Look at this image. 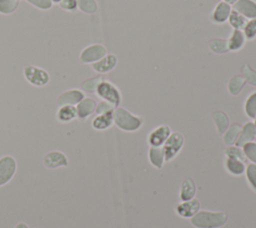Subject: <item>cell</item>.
Returning <instances> with one entry per match:
<instances>
[{
	"label": "cell",
	"instance_id": "obj_19",
	"mask_svg": "<svg viewBox=\"0 0 256 228\" xmlns=\"http://www.w3.org/2000/svg\"><path fill=\"white\" fill-rule=\"evenodd\" d=\"M77 116V110L72 105L61 106L57 112V118L61 122H69Z\"/></svg>",
	"mask_w": 256,
	"mask_h": 228
},
{
	"label": "cell",
	"instance_id": "obj_7",
	"mask_svg": "<svg viewBox=\"0 0 256 228\" xmlns=\"http://www.w3.org/2000/svg\"><path fill=\"white\" fill-rule=\"evenodd\" d=\"M16 171V161L11 156L0 158V186L5 185L14 176Z\"/></svg>",
	"mask_w": 256,
	"mask_h": 228
},
{
	"label": "cell",
	"instance_id": "obj_25",
	"mask_svg": "<svg viewBox=\"0 0 256 228\" xmlns=\"http://www.w3.org/2000/svg\"><path fill=\"white\" fill-rule=\"evenodd\" d=\"M245 78L241 75H235L233 76L229 83H228V90L232 95H237L242 90L243 86L245 85Z\"/></svg>",
	"mask_w": 256,
	"mask_h": 228
},
{
	"label": "cell",
	"instance_id": "obj_15",
	"mask_svg": "<svg viewBox=\"0 0 256 228\" xmlns=\"http://www.w3.org/2000/svg\"><path fill=\"white\" fill-rule=\"evenodd\" d=\"M226 41H227V48L229 51H239L244 47L246 38L242 30L233 29L230 37Z\"/></svg>",
	"mask_w": 256,
	"mask_h": 228
},
{
	"label": "cell",
	"instance_id": "obj_39",
	"mask_svg": "<svg viewBox=\"0 0 256 228\" xmlns=\"http://www.w3.org/2000/svg\"><path fill=\"white\" fill-rule=\"evenodd\" d=\"M115 107L113 105H111L110 103L106 102V101H102L100 102L98 105H96V113L97 114H103V113H106V112H109V111H113Z\"/></svg>",
	"mask_w": 256,
	"mask_h": 228
},
{
	"label": "cell",
	"instance_id": "obj_40",
	"mask_svg": "<svg viewBox=\"0 0 256 228\" xmlns=\"http://www.w3.org/2000/svg\"><path fill=\"white\" fill-rule=\"evenodd\" d=\"M15 228H29L25 223H18L16 226H15Z\"/></svg>",
	"mask_w": 256,
	"mask_h": 228
},
{
	"label": "cell",
	"instance_id": "obj_24",
	"mask_svg": "<svg viewBox=\"0 0 256 228\" xmlns=\"http://www.w3.org/2000/svg\"><path fill=\"white\" fill-rule=\"evenodd\" d=\"M213 119H214V122L216 124V127H217V130L219 133H224L227 129H228V126H229V119L227 117V115L222 112V111H216L214 114H213Z\"/></svg>",
	"mask_w": 256,
	"mask_h": 228
},
{
	"label": "cell",
	"instance_id": "obj_30",
	"mask_svg": "<svg viewBox=\"0 0 256 228\" xmlns=\"http://www.w3.org/2000/svg\"><path fill=\"white\" fill-rule=\"evenodd\" d=\"M246 40L256 39V19H250L242 29Z\"/></svg>",
	"mask_w": 256,
	"mask_h": 228
},
{
	"label": "cell",
	"instance_id": "obj_28",
	"mask_svg": "<svg viewBox=\"0 0 256 228\" xmlns=\"http://www.w3.org/2000/svg\"><path fill=\"white\" fill-rule=\"evenodd\" d=\"M19 6L18 0H0V13L1 14H11Z\"/></svg>",
	"mask_w": 256,
	"mask_h": 228
},
{
	"label": "cell",
	"instance_id": "obj_36",
	"mask_svg": "<svg viewBox=\"0 0 256 228\" xmlns=\"http://www.w3.org/2000/svg\"><path fill=\"white\" fill-rule=\"evenodd\" d=\"M31 5L41 10H48L52 7V0H26Z\"/></svg>",
	"mask_w": 256,
	"mask_h": 228
},
{
	"label": "cell",
	"instance_id": "obj_16",
	"mask_svg": "<svg viewBox=\"0 0 256 228\" xmlns=\"http://www.w3.org/2000/svg\"><path fill=\"white\" fill-rule=\"evenodd\" d=\"M96 109V102L92 98H83L76 107L77 116L81 119H85L90 116Z\"/></svg>",
	"mask_w": 256,
	"mask_h": 228
},
{
	"label": "cell",
	"instance_id": "obj_45",
	"mask_svg": "<svg viewBox=\"0 0 256 228\" xmlns=\"http://www.w3.org/2000/svg\"><path fill=\"white\" fill-rule=\"evenodd\" d=\"M18 1H19V0H18Z\"/></svg>",
	"mask_w": 256,
	"mask_h": 228
},
{
	"label": "cell",
	"instance_id": "obj_8",
	"mask_svg": "<svg viewBox=\"0 0 256 228\" xmlns=\"http://www.w3.org/2000/svg\"><path fill=\"white\" fill-rule=\"evenodd\" d=\"M171 134L168 125H160L155 128L148 136V142L152 147H161Z\"/></svg>",
	"mask_w": 256,
	"mask_h": 228
},
{
	"label": "cell",
	"instance_id": "obj_37",
	"mask_svg": "<svg viewBox=\"0 0 256 228\" xmlns=\"http://www.w3.org/2000/svg\"><path fill=\"white\" fill-rule=\"evenodd\" d=\"M247 178L251 186L256 190V164H250L247 167Z\"/></svg>",
	"mask_w": 256,
	"mask_h": 228
},
{
	"label": "cell",
	"instance_id": "obj_31",
	"mask_svg": "<svg viewBox=\"0 0 256 228\" xmlns=\"http://www.w3.org/2000/svg\"><path fill=\"white\" fill-rule=\"evenodd\" d=\"M101 81H102L101 76H97V77L87 79L82 83V89L86 92H89V93L96 92V89H97V87H98V85L100 84Z\"/></svg>",
	"mask_w": 256,
	"mask_h": 228
},
{
	"label": "cell",
	"instance_id": "obj_13",
	"mask_svg": "<svg viewBox=\"0 0 256 228\" xmlns=\"http://www.w3.org/2000/svg\"><path fill=\"white\" fill-rule=\"evenodd\" d=\"M84 98L83 92L77 89H72L65 91L62 93L57 100V103L59 106H64V105H76L78 104L82 99Z\"/></svg>",
	"mask_w": 256,
	"mask_h": 228
},
{
	"label": "cell",
	"instance_id": "obj_10",
	"mask_svg": "<svg viewBox=\"0 0 256 228\" xmlns=\"http://www.w3.org/2000/svg\"><path fill=\"white\" fill-rule=\"evenodd\" d=\"M232 9L239 12L248 20L256 19V1L255 0H238Z\"/></svg>",
	"mask_w": 256,
	"mask_h": 228
},
{
	"label": "cell",
	"instance_id": "obj_26",
	"mask_svg": "<svg viewBox=\"0 0 256 228\" xmlns=\"http://www.w3.org/2000/svg\"><path fill=\"white\" fill-rule=\"evenodd\" d=\"M226 167L232 174H235V175H240L245 170L243 161H240V160L234 159V158H227Z\"/></svg>",
	"mask_w": 256,
	"mask_h": 228
},
{
	"label": "cell",
	"instance_id": "obj_32",
	"mask_svg": "<svg viewBox=\"0 0 256 228\" xmlns=\"http://www.w3.org/2000/svg\"><path fill=\"white\" fill-rule=\"evenodd\" d=\"M225 154H226L227 158H234V159H238L240 161H244L245 157H246L243 152V149H241L238 146L227 147L225 150Z\"/></svg>",
	"mask_w": 256,
	"mask_h": 228
},
{
	"label": "cell",
	"instance_id": "obj_21",
	"mask_svg": "<svg viewBox=\"0 0 256 228\" xmlns=\"http://www.w3.org/2000/svg\"><path fill=\"white\" fill-rule=\"evenodd\" d=\"M195 192H196V187H195L194 182L191 179H185L181 186L180 198L183 201L191 200L194 197Z\"/></svg>",
	"mask_w": 256,
	"mask_h": 228
},
{
	"label": "cell",
	"instance_id": "obj_44",
	"mask_svg": "<svg viewBox=\"0 0 256 228\" xmlns=\"http://www.w3.org/2000/svg\"><path fill=\"white\" fill-rule=\"evenodd\" d=\"M255 139H256V137H255Z\"/></svg>",
	"mask_w": 256,
	"mask_h": 228
},
{
	"label": "cell",
	"instance_id": "obj_4",
	"mask_svg": "<svg viewBox=\"0 0 256 228\" xmlns=\"http://www.w3.org/2000/svg\"><path fill=\"white\" fill-rule=\"evenodd\" d=\"M183 144H184V138L182 134L178 132L171 133L162 147L164 152V159L167 161L173 159L181 150V148L183 147Z\"/></svg>",
	"mask_w": 256,
	"mask_h": 228
},
{
	"label": "cell",
	"instance_id": "obj_22",
	"mask_svg": "<svg viewBox=\"0 0 256 228\" xmlns=\"http://www.w3.org/2000/svg\"><path fill=\"white\" fill-rule=\"evenodd\" d=\"M241 126L239 124H233L232 126H230L225 132H224V136H223V140L224 143L226 145H232L236 142L239 133L241 131Z\"/></svg>",
	"mask_w": 256,
	"mask_h": 228
},
{
	"label": "cell",
	"instance_id": "obj_27",
	"mask_svg": "<svg viewBox=\"0 0 256 228\" xmlns=\"http://www.w3.org/2000/svg\"><path fill=\"white\" fill-rule=\"evenodd\" d=\"M245 113L249 118L256 117V91L249 95L245 102Z\"/></svg>",
	"mask_w": 256,
	"mask_h": 228
},
{
	"label": "cell",
	"instance_id": "obj_42",
	"mask_svg": "<svg viewBox=\"0 0 256 228\" xmlns=\"http://www.w3.org/2000/svg\"><path fill=\"white\" fill-rule=\"evenodd\" d=\"M61 0H52V2H55V3H59Z\"/></svg>",
	"mask_w": 256,
	"mask_h": 228
},
{
	"label": "cell",
	"instance_id": "obj_2",
	"mask_svg": "<svg viewBox=\"0 0 256 228\" xmlns=\"http://www.w3.org/2000/svg\"><path fill=\"white\" fill-rule=\"evenodd\" d=\"M113 122L124 131H136L142 126L143 120L128 110L118 107L113 111Z\"/></svg>",
	"mask_w": 256,
	"mask_h": 228
},
{
	"label": "cell",
	"instance_id": "obj_1",
	"mask_svg": "<svg viewBox=\"0 0 256 228\" xmlns=\"http://www.w3.org/2000/svg\"><path fill=\"white\" fill-rule=\"evenodd\" d=\"M227 221V215L223 212L198 211L191 219V223L198 228H218Z\"/></svg>",
	"mask_w": 256,
	"mask_h": 228
},
{
	"label": "cell",
	"instance_id": "obj_5",
	"mask_svg": "<svg viewBox=\"0 0 256 228\" xmlns=\"http://www.w3.org/2000/svg\"><path fill=\"white\" fill-rule=\"evenodd\" d=\"M24 76L34 86H44L49 82L48 73L44 69L32 65H27L24 68Z\"/></svg>",
	"mask_w": 256,
	"mask_h": 228
},
{
	"label": "cell",
	"instance_id": "obj_6",
	"mask_svg": "<svg viewBox=\"0 0 256 228\" xmlns=\"http://www.w3.org/2000/svg\"><path fill=\"white\" fill-rule=\"evenodd\" d=\"M106 55V48L101 44H92L82 50L80 60L83 63H95Z\"/></svg>",
	"mask_w": 256,
	"mask_h": 228
},
{
	"label": "cell",
	"instance_id": "obj_23",
	"mask_svg": "<svg viewBox=\"0 0 256 228\" xmlns=\"http://www.w3.org/2000/svg\"><path fill=\"white\" fill-rule=\"evenodd\" d=\"M149 158L153 166L161 168L164 161V152L162 147H152L149 150Z\"/></svg>",
	"mask_w": 256,
	"mask_h": 228
},
{
	"label": "cell",
	"instance_id": "obj_34",
	"mask_svg": "<svg viewBox=\"0 0 256 228\" xmlns=\"http://www.w3.org/2000/svg\"><path fill=\"white\" fill-rule=\"evenodd\" d=\"M243 152L248 159L256 163V143L255 142L252 141V142L246 143L243 146Z\"/></svg>",
	"mask_w": 256,
	"mask_h": 228
},
{
	"label": "cell",
	"instance_id": "obj_3",
	"mask_svg": "<svg viewBox=\"0 0 256 228\" xmlns=\"http://www.w3.org/2000/svg\"><path fill=\"white\" fill-rule=\"evenodd\" d=\"M96 93L100 98L114 107H118L121 102V94L118 88L108 81L102 80L96 89Z\"/></svg>",
	"mask_w": 256,
	"mask_h": 228
},
{
	"label": "cell",
	"instance_id": "obj_20",
	"mask_svg": "<svg viewBox=\"0 0 256 228\" xmlns=\"http://www.w3.org/2000/svg\"><path fill=\"white\" fill-rule=\"evenodd\" d=\"M248 19L245 18L243 15H241L239 12H237L236 10L232 9L229 18H228V23L229 25L236 30H242L245 26V24L247 23Z\"/></svg>",
	"mask_w": 256,
	"mask_h": 228
},
{
	"label": "cell",
	"instance_id": "obj_14",
	"mask_svg": "<svg viewBox=\"0 0 256 228\" xmlns=\"http://www.w3.org/2000/svg\"><path fill=\"white\" fill-rule=\"evenodd\" d=\"M44 164L49 168H56L61 166H67L68 160L63 153L59 151H52L46 154V156L44 157Z\"/></svg>",
	"mask_w": 256,
	"mask_h": 228
},
{
	"label": "cell",
	"instance_id": "obj_9",
	"mask_svg": "<svg viewBox=\"0 0 256 228\" xmlns=\"http://www.w3.org/2000/svg\"><path fill=\"white\" fill-rule=\"evenodd\" d=\"M232 11V6L224 1H220L215 6L211 14V20L215 24H224L228 21L229 15Z\"/></svg>",
	"mask_w": 256,
	"mask_h": 228
},
{
	"label": "cell",
	"instance_id": "obj_11",
	"mask_svg": "<svg viewBox=\"0 0 256 228\" xmlns=\"http://www.w3.org/2000/svg\"><path fill=\"white\" fill-rule=\"evenodd\" d=\"M256 137V126L253 122H247L239 133V136L235 142L236 146L243 147L246 143L252 142Z\"/></svg>",
	"mask_w": 256,
	"mask_h": 228
},
{
	"label": "cell",
	"instance_id": "obj_43",
	"mask_svg": "<svg viewBox=\"0 0 256 228\" xmlns=\"http://www.w3.org/2000/svg\"><path fill=\"white\" fill-rule=\"evenodd\" d=\"M254 124H255V126H256V117H255V122H254Z\"/></svg>",
	"mask_w": 256,
	"mask_h": 228
},
{
	"label": "cell",
	"instance_id": "obj_17",
	"mask_svg": "<svg viewBox=\"0 0 256 228\" xmlns=\"http://www.w3.org/2000/svg\"><path fill=\"white\" fill-rule=\"evenodd\" d=\"M200 208V203L198 200H188L177 207V213L182 217H191L194 216Z\"/></svg>",
	"mask_w": 256,
	"mask_h": 228
},
{
	"label": "cell",
	"instance_id": "obj_12",
	"mask_svg": "<svg viewBox=\"0 0 256 228\" xmlns=\"http://www.w3.org/2000/svg\"><path fill=\"white\" fill-rule=\"evenodd\" d=\"M117 65V57L114 54H106L100 60L92 63V68L99 73H107Z\"/></svg>",
	"mask_w": 256,
	"mask_h": 228
},
{
	"label": "cell",
	"instance_id": "obj_41",
	"mask_svg": "<svg viewBox=\"0 0 256 228\" xmlns=\"http://www.w3.org/2000/svg\"><path fill=\"white\" fill-rule=\"evenodd\" d=\"M222 1H224V2H226V3H228L229 5H234L238 0H222Z\"/></svg>",
	"mask_w": 256,
	"mask_h": 228
},
{
	"label": "cell",
	"instance_id": "obj_38",
	"mask_svg": "<svg viewBox=\"0 0 256 228\" xmlns=\"http://www.w3.org/2000/svg\"><path fill=\"white\" fill-rule=\"evenodd\" d=\"M59 5L62 9L66 11H74L78 8L77 0H61L59 2Z\"/></svg>",
	"mask_w": 256,
	"mask_h": 228
},
{
	"label": "cell",
	"instance_id": "obj_18",
	"mask_svg": "<svg viewBox=\"0 0 256 228\" xmlns=\"http://www.w3.org/2000/svg\"><path fill=\"white\" fill-rule=\"evenodd\" d=\"M113 111L98 114V116L93 119L92 126L97 130H104L109 128L113 123Z\"/></svg>",
	"mask_w": 256,
	"mask_h": 228
},
{
	"label": "cell",
	"instance_id": "obj_35",
	"mask_svg": "<svg viewBox=\"0 0 256 228\" xmlns=\"http://www.w3.org/2000/svg\"><path fill=\"white\" fill-rule=\"evenodd\" d=\"M243 73H244V76H243V77L245 78V80H246L248 83H250V84L256 86V71L253 70V69H251V68L249 67V65H245V66L243 67Z\"/></svg>",
	"mask_w": 256,
	"mask_h": 228
},
{
	"label": "cell",
	"instance_id": "obj_29",
	"mask_svg": "<svg viewBox=\"0 0 256 228\" xmlns=\"http://www.w3.org/2000/svg\"><path fill=\"white\" fill-rule=\"evenodd\" d=\"M77 5L78 8L86 14H92L97 10V3L95 0H77Z\"/></svg>",
	"mask_w": 256,
	"mask_h": 228
},
{
	"label": "cell",
	"instance_id": "obj_33",
	"mask_svg": "<svg viewBox=\"0 0 256 228\" xmlns=\"http://www.w3.org/2000/svg\"><path fill=\"white\" fill-rule=\"evenodd\" d=\"M209 45H210V49L215 53L220 54V53H225V52L229 51L228 48H227V41L226 40L216 38V39L212 40Z\"/></svg>",
	"mask_w": 256,
	"mask_h": 228
}]
</instances>
